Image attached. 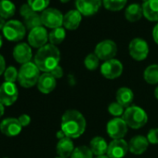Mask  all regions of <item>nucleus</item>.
<instances>
[{"label": "nucleus", "instance_id": "20", "mask_svg": "<svg viewBox=\"0 0 158 158\" xmlns=\"http://www.w3.org/2000/svg\"><path fill=\"white\" fill-rule=\"evenodd\" d=\"M143 16L150 22L158 23V0H146L142 4Z\"/></svg>", "mask_w": 158, "mask_h": 158}, {"label": "nucleus", "instance_id": "39", "mask_svg": "<svg viewBox=\"0 0 158 158\" xmlns=\"http://www.w3.org/2000/svg\"><path fill=\"white\" fill-rule=\"evenodd\" d=\"M5 68H6V61L5 59L3 58L2 55H0V75H1L3 73H5Z\"/></svg>", "mask_w": 158, "mask_h": 158}, {"label": "nucleus", "instance_id": "37", "mask_svg": "<svg viewBox=\"0 0 158 158\" xmlns=\"http://www.w3.org/2000/svg\"><path fill=\"white\" fill-rule=\"evenodd\" d=\"M20 124L22 125V127H27L30 122H31V117L28 115V114H22L19 118H18Z\"/></svg>", "mask_w": 158, "mask_h": 158}, {"label": "nucleus", "instance_id": "14", "mask_svg": "<svg viewBox=\"0 0 158 158\" xmlns=\"http://www.w3.org/2000/svg\"><path fill=\"white\" fill-rule=\"evenodd\" d=\"M128 151V143L125 139H114L108 145L107 156L109 158H123Z\"/></svg>", "mask_w": 158, "mask_h": 158}, {"label": "nucleus", "instance_id": "38", "mask_svg": "<svg viewBox=\"0 0 158 158\" xmlns=\"http://www.w3.org/2000/svg\"><path fill=\"white\" fill-rule=\"evenodd\" d=\"M50 73H51L56 79H58V78L62 77V75H63V70H62V68L59 65V66H57L54 70H52V71L50 72Z\"/></svg>", "mask_w": 158, "mask_h": 158}, {"label": "nucleus", "instance_id": "26", "mask_svg": "<svg viewBox=\"0 0 158 158\" xmlns=\"http://www.w3.org/2000/svg\"><path fill=\"white\" fill-rule=\"evenodd\" d=\"M144 79L148 84L155 85L158 83V65L152 64L148 66L144 71Z\"/></svg>", "mask_w": 158, "mask_h": 158}, {"label": "nucleus", "instance_id": "6", "mask_svg": "<svg viewBox=\"0 0 158 158\" xmlns=\"http://www.w3.org/2000/svg\"><path fill=\"white\" fill-rule=\"evenodd\" d=\"M41 20L43 25L51 29H56L63 25V15L60 10L52 8L42 11Z\"/></svg>", "mask_w": 158, "mask_h": 158}, {"label": "nucleus", "instance_id": "48", "mask_svg": "<svg viewBox=\"0 0 158 158\" xmlns=\"http://www.w3.org/2000/svg\"><path fill=\"white\" fill-rule=\"evenodd\" d=\"M56 158H63V157H60V156H59V157H56Z\"/></svg>", "mask_w": 158, "mask_h": 158}, {"label": "nucleus", "instance_id": "25", "mask_svg": "<svg viewBox=\"0 0 158 158\" xmlns=\"http://www.w3.org/2000/svg\"><path fill=\"white\" fill-rule=\"evenodd\" d=\"M15 5L10 0H2L0 1V17L4 19L11 18L15 14Z\"/></svg>", "mask_w": 158, "mask_h": 158}, {"label": "nucleus", "instance_id": "29", "mask_svg": "<svg viewBox=\"0 0 158 158\" xmlns=\"http://www.w3.org/2000/svg\"><path fill=\"white\" fill-rule=\"evenodd\" d=\"M127 0H102L104 8L110 11H119L125 8Z\"/></svg>", "mask_w": 158, "mask_h": 158}, {"label": "nucleus", "instance_id": "34", "mask_svg": "<svg viewBox=\"0 0 158 158\" xmlns=\"http://www.w3.org/2000/svg\"><path fill=\"white\" fill-rule=\"evenodd\" d=\"M108 111L112 115H114V116H121L125 113L124 107L120 105L118 102H112L108 107Z\"/></svg>", "mask_w": 158, "mask_h": 158}, {"label": "nucleus", "instance_id": "22", "mask_svg": "<svg viewBox=\"0 0 158 158\" xmlns=\"http://www.w3.org/2000/svg\"><path fill=\"white\" fill-rule=\"evenodd\" d=\"M134 100V93L128 88H120L116 92V102L124 108H128Z\"/></svg>", "mask_w": 158, "mask_h": 158}, {"label": "nucleus", "instance_id": "46", "mask_svg": "<svg viewBox=\"0 0 158 158\" xmlns=\"http://www.w3.org/2000/svg\"><path fill=\"white\" fill-rule=\"evenodd\" d=\"M60 1L61 3H67V2L70 1V0H60Z\"/></svg>", "mask_w": 158, "mask_h": 158}, {"label": "nucleus", "instance_id": "19", "mask_svg": "<svg viewBox=\"0 0 158 158\" xmlns=\"http://www.w3.org/2000/svg\"><path fill=\"white\" fill-rule=\"evenodd\" d=\"M148 145H149V141L147 138L141 135H138V136L133 137L130 139L128 143V148H129V151L133 154L139 155V154L143 153L147 150Z\"/></svg>", "mask_w": 158, "mask_h": 158}, {"label": "nucleus", "instance_id": "4", "mask_svg": "<svg viewBox=\"0 0 158 158\" xmlns=\"http://www.w3.org/2000/svg\"><path fill=\"white\" fill-rule=\"evenodd\" d=\"M122 118L124 119L127 127L133 129H139L142 127L148 121V116L145 111L136 105L127 108Z\"/></svg>", "mask_w": 158, "mask_h": 158}, {"label": "nucleus", "instance_id": "18", "mask_svg": "<svg viewBox=\"0 0 158 158\" xmlns=\"http://www.w3.org/2000/svg\"><path fill=\"white\" fill-rule=\"evenodd\" d=\"M82 21V14L77 10H72L63 16V26L68 30H75Z\"/></svg>", "mask_w": 158, "mask_h": 158}, {"label": "nucleus", "instance_id": "8", "mask_svg": "<svg viewBox=\"0 0 158 158\" xmlns=\"http://www.w3.org/2000/svg\"><path fill=\"white\" fill-rule=\"evenodd\" d=\"M130 56L138 61L143 60L147 58L149 53V47L147 42L142 38H134L128 46Z\"/></svg>", "mask_w": 158, "mask_h": 158}, {"label": "nucleus", "instance_id": "11", "mask_svg": "<svg viewBox=\"0 0 158 158\" xmlns=\"http://www.w3.org/2000/svg\"><path fill=\"white\" fill-rule=\"evenodd\" d=\"M101 73L107 79H115L122 74L123 64L115 59L106 60L101 67Z\"/></svg>", "mask_w": 158, "mask_h": 158}, {"label": "nucleus", "instance_id": "41", "mask_svg": "<svg viewBox=\"0 0 158 158\" xmlns=\"http://www.w3.org/2000/svg\"><path fill=\"white\" fill-rule=\"evenodd\" d=\"M66 137V135L64 134V132L60 129V131H58V133H57V138L59 139H63V138H65Z\"/></svg>", "mask_w": 158, "mask_h": 158}, {"label": "nucleus", "instance_id": "28", "mask_svg": "<svg viewBox=\"0 0 158 158\" xmlns=\"http://www.w3.org/2000/svg\"><path fill=\"white\" fill-rule=\"evenodd\" d=\"M65 35H66L65 29L62 28V27H59V28L53 29L49 33V35H48V40H49L50 44L56 46V45L60 44L64 40Z\"/></svg>", "mask_w": 158, "mask_h": 158}, {"label": "nucleus", "instance_id": "9", "mask_svg": "<svg viewBox=\"0 0 158 158\" xmlns=\"http://www.w3.org/2000/svg\"><path fill=\"white\" fill-rule=\"evenodd\" d=\"M94 53L100 60L106 61L114 58L117 53V46L113 40H103L96 46Z\"/></svg>", "mask_w": 158, "mask_h": 158}, {"label": "nucleus", "instance_id": "24", "mask_svg": "<svg viewBox=\"0 0 158 158\" xmlns=\"http://www.w3.org/2000/svg\"><path fill=\"white\" fill-rule=\"evenodd\" d=\"M142 15H143L142 6L138 3L129 5L125 11V17L130 23H135L139 21Z\"/></svg>", "mask_w": 158, "mask_h": 158}, {"label": "nucleus", "instance_id": "5", "mask_svg": "<svg viewBox=\"0 0 158 158\" xmlns=\"http://www.w3.org/2000/svg\"><path fill=\"white\" fill-rule=\"evenodd\" d=\"M4 36L12 42H18L22 40L26 34V27L19 21H9L2 30Z\"/></svg>", "mask_w": 158, "mask_h": 158}, {"label": "nucleus", "instance_id": "1", "mask_svg": "<svg viewBox=\"0 0 158 158\" xmlns=\"http://www.w3.org/2000/svg\"><path fill=\"white\" fill-rule=\"evenodd\" d=\"M86 126V119L80 112L68 110L62 114L60 129L68 138L76 139L80 137L85 132Z\"/></svg>", "mask_w": 158, "mask_h": 158}, {"label": "nucleus", "instance_id": "33", "mask_svg": "<svg viewBox=\"0 0 158 158\" xmlns=\"http://www.w3.org/2000/svg\"><path fill=\"white\" fill-rule=\"evenodd\" d=\"M18 74H19V72L17 71V69L13 66H10L6 69L4 73V78L6 82L15 83V81L18 80Z\"/></svg>", "mask_w": 158, "mask_h": 158}, {"label": "nucleus", "instance_id": "42", "mask_svg": "<svg viewBox=\"0 0 158 158\" xmlns=\"http://www.w3.org/2000/svg\"><path fill=\"white\" fill-rule=\"evenodd\" d=\"M6 22H5V19L2 18V17H0V30H3V28L5 27L6 25Z\"/></svg>", "mask_w": 158, "mask_h": 158}, {"label": "nucleus", "instance_id": "32", "mask_svg": "<svg viewBox=\"0 0 158 158\" xmlns=\"http://www.w3.org/2000/svg\"><path fill=\"white\" fill-rule=\"evenodd\" d=\"M99 61H100V59L96 56V54L95 53H90L85 59V66L87 67L88 70L94 71V70H96L98 68Z\"/></svg>", "mask_w": 158, "mask_h": 158}, {"label": "nucleus", "instance_id": "35", "mask_svg": "<svg viewBox=\"0 0 158 158\" xmlns=\"http://www.w3.org/2000/svg\"><path fill=\"white\" fill-rule=\"evenodd\" d=\"M147 139L151 144H158V128H152L147 134Z\"/></svg>", "mask_w": 158, "mask_h": 158}, {"label": "nucleus", "instance_id": "31", "mask_svg": "<svg viewBox=\"0 0 158 158\" xmlns=\"http://www.w3.org/2000/svg\"><path fill=\"white\" fill-rule=\"evenodd\" d=\"M28 4L34 11L39 12L47 10L49 4V0H28Z\"/></svg>", "mask_w": 158, "mask_h": 158}, {"label": "nucleus", "instance_id": "27", "mask_svg": "<svg viewBox=\"0 0 158 158\" xmlns=\"http://www.w3.org/2000/svg\"><path fill=\"white\" fill-rule=\"evenodd\" d=\"M42 25L43 23L41 20V15H39L35 11H34L33 13H31L30 15L24 18V26L30 31L36 27H40Z\"/></svg>", "mask_w": 158, "mask_h": 158}, {"label": "nucleus", "instance_id": "47", "mask_svg": "<svg viewBox=\"0 0 158 158\" xmlns=\"http://www.w3.org/2000/svg\"><path fill=\"white\" fill-rule=\"evenodd\" d=\"M96 158H109L108 156H105V155H102V156H97Z\"/></svg>", "mask_w": 158, "mask_h": 158}, {"label": "nucleus", "instance_id": "2", "mask_svg": "<svg viewBox=\"0 0 158 158\" xmlns=\"http://www.w3.org/2000/svg\"><path fill=\"white\" fill-rule=\"evenodd\" d=\"M60 59V53L58 48L52 44H48L38 49L35 57V63L40 71L50 73L59 66Z\"/></svg>", "mask_w": 158, "mask_h": 158}, {"label": "nucleus", "instance_id": "36", "mask_svg": "<svg viewBox=\"0 0 158 158\" xmlns=\"http://www.w3.org/2000/svg\"><path fill=\"white\" fill-rule=\"evenodd\" d=\"M33 12H34V10H33V9L29 6V4H24V5H23V6L21 7L20 13H21V15H22L23 18L27 17L28 15H30V14L33 13Z\"/></svg>", "mask_w": 158, "mask_h": 158}, {"label": "nucleus", "instance_id": "17", "mask_svg": "<svg viewBox=\"0 0 158 158\" xmlns=\"http://www.w3.org/2000/svg\"><path fill=\"white\" fill-rule=\"evenodd\" d=\"M37 88L38 90L44 94L52 92L56 88V78L50 73H44L39 77Z\"/></svg>", "mask_w": 158, "mask_h": 158}, {"label": "nucleus", "instance_id": "23", "mask_svg": "<svg viewBox=\"0 0 158 158\" xmlns=\"http://www.w3.org/2000/svg\"><path fill=\"white\" fill-rule=\"evenodd\" d=\"M89 148L96 156H102L107 153L108 144L102 137H95L91 139Z\"/></svg>", "mask_w": 158, "mask_h": 158}, {"label": "nucleus", "instance_id": "21", "mask_svg": "<svg viewBox=\"0 0 158 158\" xmlns=\"http://www.w3.org/2000/svg\"><path fill=\"white\" fill-rule=\"evenodd\" d=\"M56 149H57V153L59 154L60 157L68 158L69 156L72 155L74 150V145L71 138L65 137L61 139H59Z\"/></svg>", "mask_w": 158, "mask_h": 158}, {"label": "nucleus", "instance_id": "30", "mask_svg": "<svg viewBox=\"0 0 158 158\" xmlns=\"http://www.w3.org/2000/svg\"><path fill=\"white\" fill-rule=\"evenodd\" d=\"M71 158H93V153L89 147L78 146L74 148Z\"/></svg>", "mask_w": 158, "mask_h": 158}, {"label": "nucleus", "instance_id": "15", "mask_svg": "<svg viewBox=\"0 0 158 158\" xmlns=\"http://www.w3.org/2000/svg\"><path fill=\"white\" fill-rule=\"evenodd\" d=\"M22 125L17 118H6L0 124V131L8 137H15L22 131Z\"/></svg>", "mask_w": 158, "mask_h": 158}, {"label": "nucleus", "instance_id": "40", "mask_svg": "<svg viewBox=\"0 0 158 158\" xmlns=\"http://www.w3.org/2000/svg\"><path fill=\"white\" fill-rule=\"evenodd\" d=\"M152 37H153L154 42L158 45V23L153 27V30H152Z\"/></svg>", "mask_w": 158, "mask_h": 158}, {"label": "nucleus", "instance_id": "7", "mask_svg": "<svg viewBox=\"0 0 158 158\" xmlns=\"http://www.w3.org/2000/svg\"><path fill=\"white\" fill-rule=\"evenodd\" d=\"M19 91L14 83L4 82L0 86V102L4 106L12 105L18 99Z\"/></svg>", "mask_w": 158, "mask_h": 158}, {"label": "nucleus", "instance_id": "43", "mask_svg": "<svg viewBox=\"0 0 158 158\" xmlns=\"http://www.w3.org/2000/svg\"><path fill=\"white\" fill-rule=\"evenodd\" d=\"M4 114V105L0 102V117H1Z\"/></svg>", "mask_w": 158, "mask_h": 158}, {"label": "nucleus", "instance_id": "44", "mask_svg": "<svg viewBox=\"0 0 158 158\" xmlns=\"http://www.w3.org/2000/svg\"><path fill=\"white\" fill-rule=\"evenodd\" d=\"M154 96H155V98L158 100V86H157V88H156L155 90H154Z\"/></svg>", "mask_w": 158, "mask_h": 158}, {"label": "nucleus", "instance_id": "16", "mask_svg": "<svg viewBox=\"0 0 158 158\" xmlns=\"http://www.w3.org/2000/svg\"><path fill=\"white\" fill-rule=\"evenodd\" d=\"M13 58L15 60L21 64H25L30 62L32 59V49L30 46L26 43L18 44L13 49Z\"/></svg>", "mask_w": 158, "mask_h": 158}, {"label": "nucleus", "instance_id": "12", "mask_svg": "<svg viewBox=\"0 0 158 158\" xmlns=\"http://www.w3.org/2000/svg\"><path fill=\"white\" fill-rule=\"evenodd\" d=\"M48 40V34L46 28L43 26L36 27L31 30L28 35L29 45L36 48H41L42 47L46 46Z\"/></svg>", "mask_w": 158, "mask_h": 158}, {"label": "nucleus", "instance_id": "3", "mask_svg": "<svg viewBox=\"0 0 158 158\" xmlns=\"http://www.w3.org/2000/svg\"><path fill=\"white\" fill-rule=\"evenodd\" d=\"M40 77V70L35 62L23 64L18 74V82L23 88H32L37 84Z\"/></svg>", "mask_w": 158, "mask_h": 158}, {"label": "nucleus", "instance_id": "13", "mask_svg": "<svg viewBox=\"0 0 158 158\" xmlns=\"http://www.w3.org/2000/svg\"><path fill=\"white\" fill-rule=\"evenodd\" d=\"M102 2V0H75V6L83 16H92L98 12Z\"/></svg>", "mask_w": 158, "mask_h": 158}, {"label": "nucleus", "instance_id": "45", "mask_svg": "<svg viewBox=\"0 0 158 158\" xmlns=\"http://www.w3.org/2000/svg\"><path fill=\"white\" fill-rule=\"evenodd\" d=\"M2 45H3V39H2V36L0 35V48H1Z\"/></svg>", "mask_w": 158, "mask_h": 158}, {"label": "nucleus", "instance_id": "49", "mask_svg": "<svg viewBox=\"0 0 158 158\" xmlns=\"http://www.w3.org/2000/svg\"><path fill=\"white\" fill-rule=\"evenodd\" d=\"M0 1H2V0H0Z\"/></svg>", "mask_w": 158, "mask_h": 158}, {"label": "nucleus", "instance_id": "10", "mask_svg": "<svg viewBox=\"0 0 158 158\" xmlns=\"http://www.w3.org/2000/svg\"><path fill=\"white\" fill-rule=\"evenodd\" d=\"M127 132V125L123 118H114L107 124V133L114 139H123Z\"/></svg>", "mask_w": 158, "mask_h": 158}]
</instances>
